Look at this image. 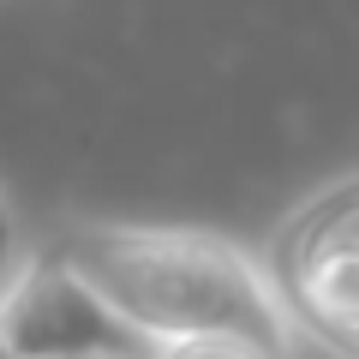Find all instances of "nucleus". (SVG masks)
<instances>
[{
    "label": "nucleus",
    "mask_w": 359,
    "mask_h": 359,
    "mask_svg": "<svg viewBox=\"0 0 359 359\" xmlns=\"http://www.w3.org/2000/svg\"><path fill=\"white\" fill-rule=\"evenodd\" d=\"M264 269L299 341L359 359V168L306 192L264 240Z\"/></svg>",
    "instance_id": "2"
},
{
    "label": "nucleus",
    "mask_w": 359,
    "mask_h": 359,
    "mask_svg": "<svg viewBox=\"0 0 359 359\" xmlns=\"http://www.w3.org/2000/svg\"><path fill=\"white\" fill-rule=\"evenodd\" d=\"M156 359H287L264 341H240V335H210V341H180V347H162Z\"/></svg>",
    "instance_id": "5"
},
{
    "label": "nucleus",
    "mask_w": 359,
    "mask_h": 359,
    "mask_svg": "<svg viewBox=\"0 0 359 359\" xmlns=\"http://www.w3.org/2000/svg\"><path fill=\"white\" fill-rule=\"evenodd\" d=\"M0 359H18V347L6 341V330H0Z\"/></svg>",
    "instance_id": "6"
},
{
    "label": "nucleus",
    "mask_w": 359,
    "mask_h": 359,
    "mask_svg": "<svg viewBox=\"0 0 359 359\" xmlns=\"http://www.w3.org/2000/svg\"><path fill=\"white\" fill-rule=\"evenodd\" d=\"M30 233H25V222H18V204L6 198V186H0V299L18 287V276L30 269Z\"/></svg>",
    "instance_id": "4"
},
{
    "label": "nucleus",
    "mask_w": 359,
    "mask_h": 359,
    "mask_svg": "<svg viewBox=\"0 0 359 359\" xmlns=\"http://www.w3.org/2000/svg\"><path fill=\"white\" fill-rule=\"evenodd\" d=\"M0 330L18 359H156V347L54 252H36L0 299Z\"/></svg>",
    "instance_id": "3"
},
{
    "label": "nucleus",
    "mask_w": 359,
    "mask_h": 359,
    "mask_svg": "<svg viewBox=\"0 0 359 359\" xmlns=\"http://www.w3.org/2000/svg\"><path fill=\"white\" fill-rule=\"evenodd\" d=\"M48 252L66 257L156 353L210 335L264 341L276 353H294L299 341L264 269V252L216 228L72 222Z\"/></svg>",
    "instance_id": "1"
}]
</instances>
